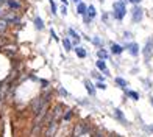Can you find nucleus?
I'll return each instance as SVG.
<instances>
[{
    "label": "nucleus",
    "instance_id": "1",
    "mask_svg": "<svg viewBox=\"0 0 153 137\" xmlns=\"http://www.w3.org/2000/svg\"><path fill=\"white\" fill-rule=\"evenodd\" d=\"M50 97H52V92H45V94H42V95H39L38 98H34L33 103H31V111H33V114H36L41 108H44L45 105H48V100H50Z\"/></svg>",
    "mask_w": 153,
    "mask_h": 137
},
{
    "label": "nucleus",
    "instance_id": "2",
    "mask_svg": "<svg viewBox=\"0 0 153 137\" xmlns=\"http://www.w3.org/2000/svg\"><path fill=\"white\" fill-rule=\"evenodd\" d=\"M125 14H127V6H125V2H122V0H117V2H114L113 5V16L116 20H122L125 17Z\"/></svg>",
    "mask_w": 153,
    "mask_h": 137
},
{
    "label": "nucleus",
    "instance_id": "3",
    "mask_svg": "<svg viewBox=\"0 0 153 137\" xmlns=\"http://www.w3.org/2000/svg\"><path fill=\"white\" fill-rule=\"evenodd\" d=\"M142 55H144L145 63H149V61L152 59V56H153V38H149L147 41H145V45L142 49Z\"/></svg>",
    "mask_w": 153,
    "mask_h": 137
},
{
    "label": "nucleus",
    "instance_id": "4",
    "mask_svg": "<svg viewBox=\"0 0 153 137\" xmlns=\"http://www.w3.org/2000/svg\"><path fill=\"white\" fill-rule=\"evenodd\" d=\"M144 19V10L139 5H134L133 10H131V22L133 24H139Z\"/></svg>",
    "mask_w": 153,
    "mask_h": 137
},
{
    "label": "nucleus",
    "instance_id": "5",
    "mask_svg": "<svg viewBox=\"0 0 153 137\" xmlns=\"http://www.w3.org/2000/svg\"><path fill=\"white\" fill-rule=\"evenodd\" d=\"M91 133H94L92 128L89 125H86V123H80V125L75 128V137H81L85 134H91Z\"/></svg>",
    "mask_w": 153,
    "mask_h": 137
},
{
    "label": "nucleus",
    "instance_id": "6",
    "mask_svg": "<svg viewBox=\"0 0 153 137\" xmlns=\"http://www.w3.org/2000/svg\"><path fill=\"white\" fill-rule=\"evenodd\" d=\"M97 16V11H95V8H94V5H89L88 6V11H86V14L85 16H83V17H85V24H91L92 22V19Z\"/></svg>",
    "mask_w": 153,
    "mask_h": 137
},
{
    "label": "nucleus",
    "instance_id": "7",
    "mask_svg": "<svg viewBox=\"0 0 153 137\" xmlns=\"http://www.w3.org/2000/svg\"><path fill=\"white\" fill-rule=\"evenodd\" d=\"M127 50L130 52L131 56H137L139 55V45L136 42H128L127 44Z\"/></svg>",
    "mask_w": 153,
    "mask_h": 137
},
{
    "label": "nucleus",
    "instance_id": "8",
    "mask_svg": "<svg viewBox=\"0 0 153 137\" xmlns=\"http://www.w3.org/2000/svg\"><path fill=\"white\" fill-rule=\"evenodd\" d=\"M95 66H97V68H99V70H102L105 75H109L108 68H106V63H105V59H99V61L95 63Z\"/></svg>",
    "mask_w": 153,
    "mask_h": 137
},
{
    "label": "nucleus",
    "instance_id": "9",
    "mask_svg": "<svg viewBox=\"0 0 153 137\" xmlns=\"http://www.w3.org/2000/svg\"><path fill=\"white\" fill-rule=\"evenodd\" d=\"M114 117H116L117 120H119V122L122 123V125H127V123H128V122H127V119L123 117V112L120 111V109H114Z\"/></svg>",
    "mask_w": 153,
    "mask_h": 137
},
{
    "label": "nucleus",
    "instance_id": "10",
    "mask_svg": "<svg viewBox=\"0 0 153 137\" xmlns=\"http://www.w3.org/2000/svg\"><path fill=\"white\" fill-rule=\"evenodd\" d=\"M86 11H88V6L85 5V3H76V13H78L80 16H85L86 14Z\"/></svg>",
    "mask_w": 153,
    "mask_h": 137
},
{
    "label": "nucleus",
    "instance_id": "11",
    "mask_svg": "<svg viewBox=\"0 0 153 137\" xmlns=\"http://www.w3.org/2000/svg\"><path fill=\"white\" fill-rule=\"evenodd\" d=\"M123 52V47L119 44H111V53L113 55H120Z\"/></svg>",
    "mask_w": 153,
    "mask_h": 137
},
{
    "label": "nucleus",
    "instance_id": "12",
    "mask_svg": "<svg viewBox=\"0 0 153 137\" xmlns=\"http://www.w3.org/2000/svg\"><path fill=\"white\" fill-rule=\"evenodd\" d=\"M6 5H8V8H11V10H20V3L17 0H6Z\"/></svg>",
    "mask_w": 153,
    "mask_h": 137
},
{
    "label": "nucleus",
    "instance_id": "13",
    "mask_svg": "<svg viewBox=\"0 0 153 137\" xmlns=\"http://www.w3.org/2000/svg\"><path fill=\"white\" fill-rule=\"evenodd\" d=\"M116 84L119 86L120 89H123V91H127V86H128V83H127V81H125L123 78H120V77H117V78H116Z\"/></svg>",
    "mask_w": 153,
    "mask_h": 137
},
{
    "label": "nucleus",
    "instance_id": "14",
    "mask_svg": "<svg viewBox=\"0 0 153 137\" xmlns=\"http://www.w3.org/2000/svg\"><path fill=\"white\" fill-rule=\"evenodd\" d=\"M85 87L89 92V95H95V89H94V84L91 83V81H85Z\"/></svg>",
    "mask_w": 153,
    "mask_h": 137
},
{
    "label": "nucleus",
    "instance_id": "15",
    "mask_svg": "<svg viewBox=\"0 0 153 137\" xmlns=\"http://www.w3.org/2000/svg\"><path fill=\"white\" fill-rule=\"evenodd\" d=\"M125 95H127V97H130L131 100H134V101L139 100V94L134 92V91H125Z\"/></svg>",
    "mask_w": 153,
    "mask_h": 137
},
{
    "label": "nucleus",
    "instance_id": "16",
    "mask_svg": "<svg viewBox=\"0 0 153 137\" xmlns=\"http://www.w3.org/2000/svg\"><path fill=\"white\" fill-rule=\"evenodd\" d=\"M34 27H36L39 31H42V30H44V22H42V19H41V17H36V19H34Z\"/></svg>",
    "mask_w": 153,
    "mask_h": 137
},
{
    "label": "nucleus",
    "instance_id": "17",
    "mask_svg": "<svg viewBox=\"0 0 153 137\" xmlns=\"http://www.w3.org/2000/svg\"><path fill=\"white\" fill-rule=\"evenodd\" d=\"M62 45H64V50L66 52H71L72 50V44H71V39H69V38L62 39Z\"/></svg>",
    "mask_w": 153,
    "mask_h": 137
},
{
    "label": "nucleus",
    "instance_id": "18",
    "mask_svg": "<svg viewBox=\"0 0 153 137\" xmlns=\"http://www.w3.org/2000/svg\"><path fill=\"white\" fill-rule=\"evenodd\" d=\"M69 36H71L75 42H80V36H78V33H76L74 28H69Z\"/></svg>",
    "mask_w": 153,
    "mask_h": 137
},
{
    "label": "nucleus",
    "instance_id": "19",
    "mask_svg": "<svg viewBox=\"0 0 153 137\" xmlns=\"http://www.w3.org/2000/svg\"><path fill=\"white\" fill-rule=\"evenodd\" d=\"M75 52H76V56H78V58H86V55H88L86 50L83 49V47H76Z\"/></svg>",
    "mask_w": 153,
    "mask_h": 137
},
{
    "label": "nucleus",
    "instance_id": "20",
    "mask_svg": "<svg viewBox=\"0 0 153 137\" xmlns=\"http://www.w3.org/2000/svg\"><path fill=\"white\" fill-rule=\"evenodd\" d=\"M97 55H99V59H108L109 58V53L106 50H103V49H100L99 52H97Z\"/></svg>",
    "mask_w": 153,
    "mask_h": 137
},
{
    "label": "nucleus",
    "instance_id": "21",
    "mask_svg": "<svg viewBox=\"0 0 153 137\" xmlns=\"http://www.w3.org/2000/svg\"><path fill=\"white\" fill-rule=\"evenodd\" d=\"M48 2H50V10H52V14L55 16V14H56V5H55L53 0H48Z\"/></svg>",
    "mask_w": 153,
    "mask_h": 137
},
{
    "label": "nucleus",
    "instance_id": "22",
    "mask_svg": "<svg viewBox=\"0 0 153 137\" xmlns=\"http://www.w3.org/2000/svg\"><path fill=\"white\" fill-rule=\"evenodd\" d=\"M6 25H8V22H6L5 19L0 20V31H5V30H6Z\"/></svg>",
    "mask_w": 153,
    "mask_h": 137
},
{
    "label": "nucleus",
    "instance_id": "23",
    "mask_svg": "<svg viewBox=\"0 0 153 137\" xmlns=\"http://www.w3.org/2000/svg\"><path fill=\"white\" fill-rule=\"evenodd\" d=\"M92 75H94V77L99 80V81H103V83H105V77H102V75H99L97 72H92Z\"/></svg>",
    "mask_w": 153,
    "mask_h": 137
},
{
    "label": "nucleus",
    "instance_id": "24",
    "mask_svg": "<svg viewBox=\"0 0 153 137\" xmlns=\"http://www.w3.org/2000/svg\"><path fill=\"white\" fill-rule=\"evenodd\" d=\"M97 89H102V91H105V89H106V84L103 83V81H99V83H97Z\"/></svg>",
    "mask_w": 153,
    "mask_h": 137
},
{
    "label": "nucleus",
    "instance_id": "25",
    "mask_svg": "<svg viewBox=\"0 0 153 137\" xmlns=\"http://www.w3.org/2000/svg\"><path fill=\"white\" fill-rule=\"evenodd\" d=\"M92 42H94L95 45H99V47H100V49H102V41H100L99 38H94V39H92Z\"/></svg>",
    "mask_w": 153,
    "mask_h": 137
},
{
    "label": "nucleus",
    "instance_id": "26",
    "mask_svg": "<svg viewBox=\"0 0 153 137\" xmlns=\"http://www.w3.org/2000/svg\"><path fill=\"white\" fill-rule=\"evenodd\" d=\"M71 117H72V111H67V114L64 115V122H69V120H71Z\"/></svg>",
    "mask_w": 153,
    "mask_h": 137
},
{
    "label": "nucleus",
    "instance_id": "27",
    "mask_svg": "<svg viewBox=\"0 0 153 137\" xmlns=\"http://www.w3.org/2000/svg\"><path fill=\"white\" fill-rule=\"evenodd\" d=\"M61 13H62V14H64V16L67 14V6H66L64 3H62V6H61Z\"/></svg>",
    "mask_w": 153,
    "mask_h": 137
},
{
    "label": "nucleus",
    "instance_id": "28",
    "mask_svg": "<svg viewBox=\"0 0 153 137\" xmlns=\"http://www.w3.org/2000/svg\"><path fill=\"white\" fill-rule=\"evenodd\" d=\"M50 36H52L55 41H58V36H56V33H55V30H50Z\"/></svg>",
    "mask_w": 153,
    "mask_h": 137
},
{
    "label": "nucleus",
    "instance_id": "29",
    "mask_svg": "<svg viewBox=\"0 0 153 137\" xmlns=\"http://www.w3.org/2000/svg\"><path fill=\"white\" fill-rule=\"evenodd\" d=\"M123 38H125V39H130V38H131V33L125 31V33H123Z\"/></svg>",
    "mask_w": 153,
    "mask_h": 137
},
{
    "label": "nucleus",
    "instance_id": "30",
    "mask_svg": "<svg viewBox=\"0 0 153 137\" xmlns=\"http://www.w3.org/2000/svg\"><path fill=\"white\" fill-rule=\"evenodd\" d=\"M92 137H103V134L99 133V131H94V136H92Z\"/></svg>",
    "mask_w": 153,
    "mask_h": 137
},
{
    "label": "nucleus",
    "instance_id": "31",
    "mask_svg": "<svg viewBox=\"0 0 153 137\" xmlns=\"http://www.w3.org/2000/svg\"><path fill=\"white\" fill-rule=\"evenodd\" d=\"M128 2H131L133 5H139V3H141V0H128Z\"/></svg>",
    "mask_w": 153,
    "mask_h": 137
},
{
    "label": "nucleus",
    "instance_id": "32",
    "mask_svg": "<svg viewBox=\"0 0 153 137\" xmlns=\"http://www.w3.org/2000/svg\"><path fill=\"white\" fill-rule=\"evenodd\" d=\"M59 94H61V95H67V92L64 91V89H59Z\"/></svg>",
    "mask_w": 153,
    "mask_h": 137
},
{
    "label": "nucleus",
    "instance_id": "33",
    "mask_svg": "<svg viewBox=\"0 0 153 137\" xmlns=\"http://www.w3.org/2000/svg\"><path fill=\"white\" fill-rule=\"evenodd\" d=\"M147 129H149V131H152V133H153V126H147Z\"/></svg>",
    "mask_w": 153,
    "mask_h": 137
},
{
    "label": "nucleus",
    "instance_id": "34",
    "mask_svg": "<svg viewBox=\"0 0 153 137\" xmlns=\"http://www.w3.org/2000/svg\"><path fill=\"white\" fill-rule=\"evenodd\" d=\"M74 2H75V5H76V3H80V2H81V0H74Z\"/></svg>",
    "mask_w": 153,
    "mask_h": 137
},
{
    "label": "nucleus",
    "instance_id": "35",
    "mask_svg": "<svg viewBox=\"0 0 153 137\" xmlns=\"http://www.w3.org/2000/svg\"><path fill=\"white\" fill-rule=\"evenodd\" d=\"M61 2H62V3H64V5H67V0H61Z\"/></svg>",
    "mask_w": 153,
    "mask_h": 137
},
{
    "label": "nucleus",
    "instance_id": "36",
    "mask_svg": "<svg viewBox=\"0 0 153 137\" xmlns=\"http://www.w3.org/2000/svg\"><path fill=\"white\" fill-rule=\"evenodd\" d=\"M150 103H152V106H153V97H152V98H150Z\"/></svg>",
    "mask_w": 153,
    "mask_h": 137
}]
</instances>
